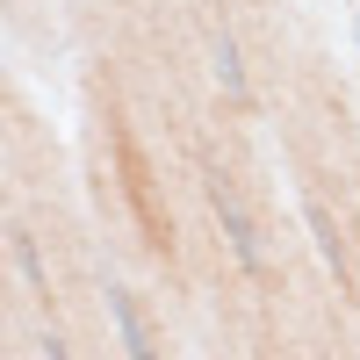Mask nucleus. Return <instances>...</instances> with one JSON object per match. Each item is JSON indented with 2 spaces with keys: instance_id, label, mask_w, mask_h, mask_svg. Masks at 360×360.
I'll list each match as a JSON object with an SVG mask.
<instances>
[{
  "instance_id": "obj_1",
  "label": "nucleus",
  "mask_w": 360,
  "mask_h": 360,
  "mask_svg": "<svg viewBox=\"0 0 360 360\" xmlns=\"http://www.w3.org/2000/svg\"><path fill=\"white\" fill-rule=\"evenodd\" d=\"M209 202H217V217H224V231H231L238 266L259 274V238H252V217H245V202H238V188H231V180H209Z\"/></svg>"
},
{
  "instance_id": "obj_2",
  "label": "nucleus",
  "mask_w": 360,
  "mask_h": 360,
  "mask_svg": "<svg viewBox=\"0 0 360 360\" xmlns=\"http://www.w3.org/2000/svg\"><path fill=\"white\" fill-rule=\"evenodd\" d=\"M108 317H115V332H123V353H130V360H159V353H152V332H144V317H137V303H130V288H108Z\"/></svg>"
},
{
  "instance_id": "obj_3",
  "label": "nucleus",
  "mask_w": 360,
  "mask_h": 360,
  "mask_svg": "<svg viewBox=\"0 0 360 360\" xmlns=\"http://www.w3.org/2000/svg\"><path fill=\"white\" fill-rule=\"evenodd\" d=\"M217 79H224V94L245 101V72H238V44L231 37H217Z\"/></svg>"
},
{
  "instance_id": "obj_4",
  "label": "nucleus",
  "mask_w": 360,
  "mask_h": 360,
  "mask_svg": "<svg viewBox=\"0 0 360 360\" xmlns=\"http://www.w3.org/2000/svg\"><path fill=\"white\" fill-rule=\"evenodd\" d=\"M44 353H51V360H72V353H65V346H58V339H51V346H44Z\"/></svg>"
}]
</instances>
